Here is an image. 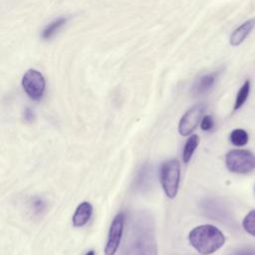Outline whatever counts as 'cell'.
I'll use <instances>...</instances> for the list:
<instances>
[{"label": "cell", "mask_w": 255, "mask_h": 255, "mask_svg": "<svg viewBox=\"0 0 255 255\" xmlns=\"http://www.w3.org/2000/svg\"><path fill=\"white\" fill-rule=\"evenodd\" d=\"M188 240L199 253L208 255L223 246L225 237L217 227L210 224H203L193 228L189 232Z\"/></svg>", "instance_id": "cell-1"}, {"label": "cell", "mask_w": 255, "mask_h": 255, "mask_svg": "<svg viewBox=\"0 0 255 255\" xmlns=\"http://www.w3.org/2000/svg\"><path fill=\"white\" fill-rule=\"evenodd\" d=\"M159 179L166 196L174 198L177 194L180 179L179 162L175 159L163 161L159 169Z\"/></svg>", "instance_id": "cell-2"}, {"label": "cell", "mask_w": 255, "mask_h": 255, "mask_svg": "<svg viewBox=\"0 0 255 255\" xmlns=\"http://www.w3.org/2000/svg\"><path fill=\"white\" fill-rule=\"evenodd\" d=\"M227 168L236 173H248L255 169V154L246 149H232L225 156Z\"/></svg>", "instance_id": "cell-3"}, {"label": "cell", "mask_w": 255, "mask_h": 255, "mask_svg": "<svg viewBox=\"0 0 255 255\" xmlns=\"http://www.w3.org/2000/svg\"><path fill=\"white\" fill-rule=\"evenodd\" d=\"M136 255H157V246L153 228L150 223L141 222L136 228Z\"/></svg>", "instance_id": "cell-4"}, {"label": "cell", "mask_w": 255, "mask_h": 255, "mask_svg": "<svg viewBox=\"0 0 255 255\" xmlns=\"http://www.w3.org/2000/svg\"><path fill=\"white\" fill-rule=\"evenodd\" d=\"M22 87L32 100L38 101L42 98L45 91V79L39 71L30 69L22 78Z\"/></svg>", "instance_id": "cell-5"}, {"label": "cell", "mask_w": 255, "mask_h": 255, "mask_svg": "<svg viewBox=\"0 0 255 255\" xmlns=\"http://www.w3.org/2000/svg\"><path fill=\"white\" fill-rule=\"evenodd\" d=\"M124 223H125V216L124 213H118L112 221L107 244L105 247V254L106 255H115L118 251V248L121 243L123 231H124Z\"/></svg>", "instance_id": "cell-6"}, {"label": "cell", "mask_w": 255, "mask_h": 255, "mask_svg": "<svg viewBox=\"0 0 255 255\" xmlns=\"http://www.w3.org/2000/svg\"><path fill=\"white\" fill-rule=\"evenodd\" d=\"M203 112H204V107L202 105H197L189 109L179 121V124H178L179 133L183 136L190 134L199 124Z\"/></svg>", "instance_id": "cell-7"}, {"label": "cell", "mask_w": 255, "mask_h": 255, "mask_svg": "<svg viewBox=\"0 0 255 255\" xmlns=\"http://www.w3.org/2000/svg\"><path fill=\"white\" fill-rule=\"evenodd\" d=\"M93 214V206L88 201L80 203L73 215L72 221L75 227H82L88 223Z\"/></svg>", "instance_id": "cell-8"}, {"label": "cell", "mask_w": 255, "mask_h": 255, "mask_svg": "<svg viewBox=\"0 0 255 255\" xmlns=\"http://www.w3.org/2000/svg\"><path fill=\"white\" fill-rule=\"evenodd\" d=\"M255 27V18L249 19L243 24H241L237 29H235L231 36H230V44L234 47L239 46L243 41L246 39V37L250 34V32Z\"/></svg>", "instance_id": "cell-9"}, {"label": "cell", "mask_w": 255, "mask_h": 255, "mask_svg": "<svg viewBox=\"0 0 255 255\" xmlns=\"http://www.w3.org/2000/svg\"><path fill=\"white\" fill-rule=\"evenodd\" d=\"M215 79H216L215 74H208V75H204V76L200 77L194 85V88H193L194 93L197 95L206 93L213 86Z\"/></svg>", "instance_id": "cell-10"}, {"label": "cell", "mask_w": 255, "mask_h": 255, "mask_svg": "<svg viewBox=\"0 0 255 255\" xmlns=\"http://www.w3.org/2000/svg\"><path fill=\"white\" fill-rule=\"evenodd\" d=\"M198 143H199V136L197 134H192L191 136H189L187 138V140L184 144V147H183V151H182V159H183L184 163L189 162Z\"/></svg>", "instance_id": "cell-11"}, {"label": "cell", "mask_w": 255, "mask_h": 255, "mask_svg": "<svg viewBox=\"0 0 255 255\" xmlns=\"http://www.w3.org/2000/svg\"><path fill=\"white\" fill-rule=\"evenodd\" d=\"M67 21H68L67 17H60L54 20L53 22L49 23L42 31V38L45 40H48L51 37H53L60 30V28L66 24Z\"/></svg>", "instance_id": "cell-12"}, {"label": "cell", "mask_w": 255, "mask_h": 255, "mask_svg": "<svg viewBox=\"0 0 255 255\" xmlns=\"http://www.w3.org/2000/svg\"><path fill=\"white\" fill-rule=\"evenodd\" d=\"M249 92H250V81L246 80L237 93L235 104H234V110H238L244 105V103L246 102L249 96Z\"/></svg>", "instance_id": "cell-13"}, {"label": "cell", "mask_w": 255, "mask_h": 255, "mask_svg": "<svg viewBox=\"0 0 255 255\" xmlns=\"http://www.w3.org/2000/svg\"><path fill=\"white\" fill-rule=\"evenodd\" d=\"M230 141L235 146H243L248 141V134L242 128L233 129L230 133Z\"/></svg>", "instance_id": "cell-14"}, {"label": "cell", "mask_w": 255, "mask_h": 255, "mask_svg": "<svg viewBox=\"0 0 255 255\" xmlns=\"http://www.w3.org/2000/svg\"><path fill=\"white\" fill-rule=\"evenodd\" d=\"M242 225L244 229L251 235L255 236V210L250 211L243 219Z\"/></svg>", "instance_id": "cell-15"}, {"label": "cell", "mask_w": 255, "mask_h": 255, "mask_svg": "<svg viewBox=\"0 0 255 255\" xmlns=\"http://www.w3.org/2000/svg\"><path fill=\"white\" fill-rule=\"evenodd\" d=\"M214 126V122L211 116H205L200 122V128L203 130H210Z\"/></svg>", "instance_id": "cell-16"}, {"label": "cell", "mask_w": 255, "mask_h": 255, "mask_svg": "<svg viewBox=\"0 0 255 255\" xmlns=\"http://www.w3.org/2000/svg\"><path fill=\"white\" fill-rule=\"evenodd\" d=\"M234 255H255V251L254 250H242V251L235 253Z\"/></svg>", "instance_id": "cell-17"}, {"label": "cell", "mask_w": 255, "mask_h": 255, "mask_svg": "<svg viewBox=\"0 0 255 255\" xmlns=\"http://www.w3.org/2000/svg\"><path fill=\"white\" fill-rule=\"evenodd\" d=\"M24 115H25V119L27 121H31L33 119V112L30 109H26Z\"/></svg>", "instance_id": "cell-18"}, {"label": "cell", "mask_w": 255, "mask_h": 255, "mask_svg": "<svg viewBox=\"0 0 255 255\" xmlns=\"http://www.w3.org/2000/svg\"><path fill=\"white\" fill-rule=\"evenodd\" d=\"M86 255H95V252H94L93 250H90V251H88V252L86 253Z\"/></svg>", "instance_id": "cell-19"}]
</instances>
